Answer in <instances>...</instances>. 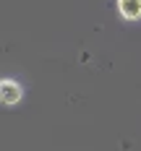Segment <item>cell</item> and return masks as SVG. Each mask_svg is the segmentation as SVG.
Masks as SVG:
<instances>
[{
    "mask_svg": "<svg viewBox=\"0 0 141 151\" xmlns=\"http://www.w3.org/2000/svg\"><path fill=\"white\" fill-rule=\"evenodd\" d=\"M21 96H24V91H21V86L16 83V81H11V78H3L0 81V102L3 104H18L21 102Z\"/></svg>",
    "mask_w": 141,
    "mask_h": 151,
    "instance_id": "obj_1",
    "label": "cell"
},
{
    "mask_svg": "<svg viewBox=\"0 0 141 151\" xmlns=\"http://www.w3.org/2000/svg\"><path fill=\"white\" fill-rule=\"evenodd\" d=\"M118 11L123 18L136 21V18H141V0H118Z\"/></svg>",
    "mask_w": 141,
    "mask_h": 151,
    "instance_id": "obj_2",
    "label": "cell"
}]
</instances>
